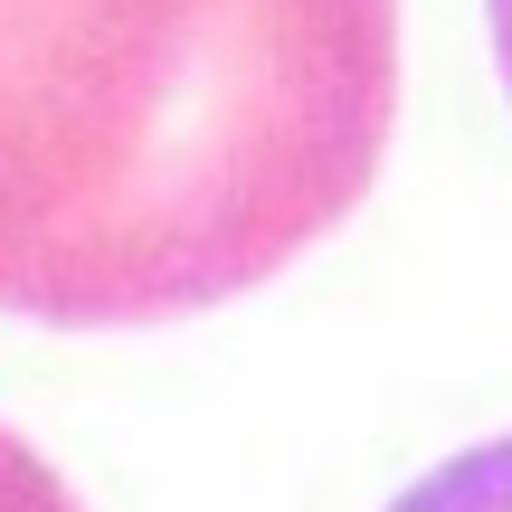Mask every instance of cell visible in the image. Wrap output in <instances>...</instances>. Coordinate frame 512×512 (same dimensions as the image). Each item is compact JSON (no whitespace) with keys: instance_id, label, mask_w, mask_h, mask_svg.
<instances>
[{"instance_id":"1","label":"cell","mask_w":512,"mask_h":512,"mask_svg":"<svg viewBox=\"0 0 512 512\" xmlns=\"http://www.w3.org/2000/svg\"><path fill=\"white\" fill-rule=\"evenodd\" d=\"M399 0H0V313L171 323L351 219Z\"/></svg>"},{"instance_id":"2","label":"cell","mask_w":512,"mask_h":512,"mask_svg":"<svg viewBox=\"0 0 512 512\" xmlns=\"http://www.w3.org/2000/svg\"><path fill=\"white\" fill-rule=\"evenodd\" d=\"M399 512H512V437H503V446H475V456H456L446 475H427Z\"/></svg>"},{"instance_id":"3","label":"cell","mask_w":512,"mask_h":512,"mask_svg":"<svg viewBox=\"0 0 512 512\" xmlns=\"http://www.w3.org/2000/svg\"><path fill=\"white\" fill-rule=\"evenodd\" d=\"M0 512H76V494L57 484V465L38 456L29 437L0 427Z\"/></svg>"}]
</instances>
